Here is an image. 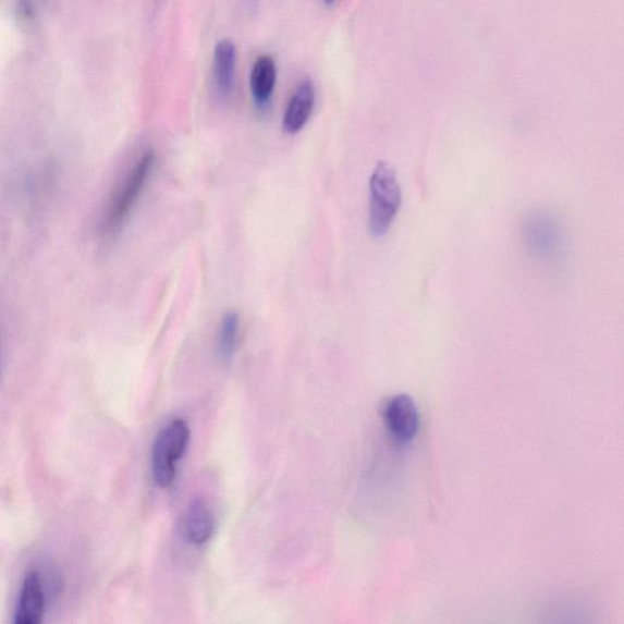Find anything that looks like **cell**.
Instances as JSON below:
<instances>
[{
  "mask_svg": "<svg viewBox=\"0 0 624 624\" xmlns=\"http://www.w3.org/2000/svg\"><path fill=\"white\" fill-rule=\"evenodd\" d=\"M278 81V66L270 54L255 59L250 73L252 95L258 106L268 103Z\"/></svg>",
  "mask_w": 624,
  "mask_h": 624,
  "instance_id": "10",
  "label": "cell"
},
{
  "mask_svg": "<svg viewBox=\"0 0 624 624\" xmlns=\"http://www.w3.org/2000/svg\"><path fill=\"white\" fill-rule=\"evenodd\" d=\"M155 150L149 148L143 152L135 166L131 168L110 203L105 220L106 231H114L125 221L131 209L135 206L140 192L146 186L149 173L155 167Z\"/></svg>",
  "mask_w": 624,
  "mask_h": 624,
  "instance_id": "3",
  "label": "cell"
},
{
  "mask_svg": "<svg viewBox=\"0 0 624 624\" xmlns=\"http://www.w3.org/2000/svg\"><path fill=\"white\" fill-rule=\"evenodd\" d=\"M528 248L543 259H555L565 249V229L554 213L536 209L524 221Z\"/></svg>",
  "mask_w": 624,
  "mask_h": 624,
  "instance_id": "4",
  "label": "cell"
},
{
  "mask_svg": "<svg viewBox=\"0 0 624 624\" xmlns=\"http://www.w3.org/2000/svg\"><path fill=\"white\" fill-rule=\"evenodd\" d=\"M45 590L37 571H30L20 592L14 624H42Z\"/></svg>",
  "mask_w": 624,
  "mask_h": 624,
  "instance_id": "6",
  "label": "cell"
},
{
  "mask_svg": "<svg viewBox=\"0 0 624 624\" xmlns=\"http://www.w3.org/2000/svg\"><path fill=\"white\" fill-rule=\"evenodd\" d=\"M191 441V429L183 419H175L163 427L151 450V474L162 489L175 484L178 463L186 453Z\"/></svg>",
  "mask_w": 624,
  "mask_h": 624,
  "instance_id": "2",
  "label": "cell"
},
{
  "mask_svg": "<svg viewBox=\"0 0 624 624\" xmlns=\"http://www.w3.org/2000/svg\"><path fill=\"white\" fill-rule=\"evenodd\" d=\"M237 47L230 38L221 39L213 52V79L220 97L228 98L234 87Z\"/></svg>",
  "mask_w": 624,
  "mask_h": 624,
  "instance_id": "8",
  "label": "cell"
},
{
  "mask_svg": "<svg viewBox=\"0 0 624 624\" xmlns=\"http://www.w3.org/2000/svg\"><path fill=\"white\" fill-rule=\"evenodd\" d=\"M217 527V519L206 500L194 499L188 506L184 531L192 545L203 546L208 543Z\"/></svg>",
  "mask_w": 624,
  "mask_h": 624,
  "instance_id": "9",
  "label": "cell"
},
{
  "mask_svg": "<svg viewBox=\"0 0 624 624\" xmlns=\"http://www.w3.org/2000/svg\"><path fill=\"white\" fill-rule=\"evenodd\" d=\"M316 100L314 82L305 78L296 86L283 115V130L290 135L298 133L313 114Z\"/></svg>",
  "mask_w": 624,
  "mask_h": 624,
  "instance_id": "7",
  "label": "cell"
},
{
  "mask_svg": "<svg viewBox=\"0 0 624 624\" xmlns=\"http://www.w3.org/2000/svg\"><path fill=\"white\" fill-rule=\"evenodd\" d=\"M384 425L388 433L397 444H408L418 432L419 415L412 396L399 394L384 407Z\"/></svg>",
  "mask_w": 624,
  "mask_h": 624,
  "instance_id": "5",
  "label": "cell"
},
{
  "mask_svg": "<svg viewBox=\"0 0 624 624\" xmlns=\"http://www.w3.org/2000/svg\"><path fill=\"white\" fill-rule=\"evenodd\" d=\"M402 198L401 182L395 170L386 161L378 162L370 179L368 207V229L374 237H382L391 228L402 206Z\"/></svg>",
  "mask_w": 624,
  "mask_h": 624,
  "instance_id": "1",
  "label": "cell"
},
{
  "mask_svg": "<svg viewBox=\"0 0 624 624\" xmlns=\"http://www.w3.org/2000/svg\"><path fill=\"white\" fill-rule=\"evenodd\" d=\"M583 615L585 613L578 609H561L552 613L548 624H589L588 619Z\"/></svg>",
  "mask_w": 624,
  "mask_h": 624,
  "instance_id": "12",
  "label": "cell"
},
{
  "mask_svg": "<svg viewBox=\"0 0 624 624\" xmlns=\"http://www.w3.org/2000/svg\"><path fill=\"white\" fill-rule=\"evenodd\" d=\"M240 316L230 311L223 316L218 333V355L222 363L229 364L238 350L240 341Z\"/></svg>",
  "mask_w": 624,
  "mask_h": 624,
  "instance_id": "11",
  "label": "cell"
}]
</instances>
